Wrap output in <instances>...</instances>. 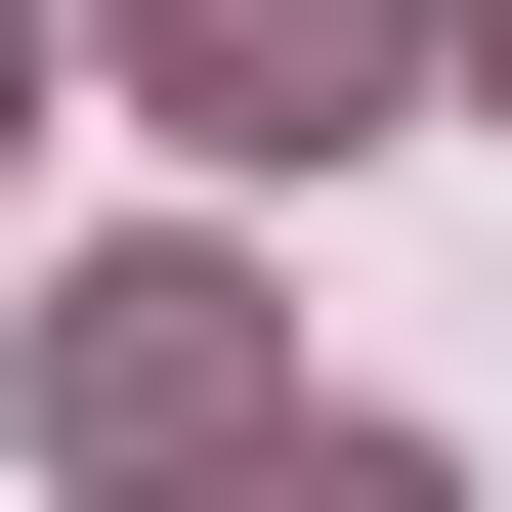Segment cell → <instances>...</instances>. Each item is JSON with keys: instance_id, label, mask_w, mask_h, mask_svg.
<instances>
[{"instance_id": "6da1fadb", "label": "cell", "mask_w": 512, "mask_h": 512, "mask_svg": "<svg viewBox=\"0 0 512 512\" xmlns=\"http://www.w3.org/2000/svg\"><path fill=\"white\" fill-rule=\"evenodd\" d=\"M43 427H86V470H214L256 427V299L214 256H86V299H43Z\"/></svg>"}, {"instance_id": "277c9868", "label": "cell", "mask_w": 512, "mask_h": 512, "mask_svg": "<svg viewBox=\"0 0 512 512\" xmlns=\"http://www.w3.org/2000/svg\"><path fill=\"white\" fill-rule=\"evenodd\" d=\"M0 128H43V0H0Z\"/></svg>"}, {"instance_id": "5b68a950", "label": "cell", "mask_w": 512, "mask_h": 512, "mask_svg": "<svg viewBox=\"0 0 512 512\" xmlns=\"http://www.w3.org/2000/svg\"><path fill=\"white\" fill-rule=\"evenodd\" d=\"M470 86H512V0H470Z\"/></svg>"}, {"instance_id": "7a4b0ae2", "label": "cell", "mask_w": 512, "mask_h": 512, "mask_svg": "<svg viewBox=\"0 0 512 512\" xmlns=\"http://www.w3.org/2000/svg\"><path fill=\"white\" fill-rule=\"evenodd\" d=\"M128 86L214 128V171H299V128H342V86H384V0H128Z\"/></svg>"}, {"instance_id": "3957f363", "label": "cell", "mask_w": 512, "mask_h": 512, "mask_svg": "<svg viewBox=\"0 0 512 512\" xmlns=\"http://www.w3.org/2000/svg\"><path fill=\"white\" fill-rule=\"evenodd\" d=\"M171 512H470V470H427V427H214Z\"/></svg>"}]
</instances>
